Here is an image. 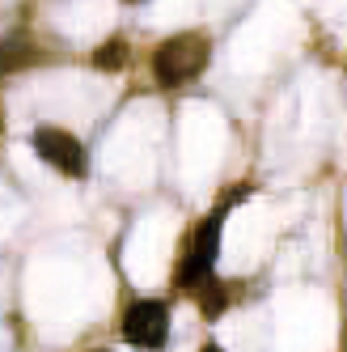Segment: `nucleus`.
<instances>
[{
	"label": "nucleus",
	"mask_w": 347,
	"mask_h": 352,
	"mask_svg": "<svg viewBox=\"0 0 347 352\" xmlns=\"http://www.w3.org/2000/svg\"><path fill=\"white\" fill-rule=\"evenodd\" d=\"M246 195V187H237V191H229L220 204L200 221V230L191 234V242H187V255H182V263H178V272H174V285L178 289H187V293H195V289H204L208 280H212V272H216V255H220V225H225V212H229V204L233 199H241Z\"/></svg>",
	"instance_id": "1"
},
{
	"label": "nucleus",
	"mask_w": 347,
	"mask_h": 352,
	"mask_svg": "<svg viewBox=\"0 0 347 352\" xmlns=\"http://www.w3.org/2000/svg\"><path fill=\"white\" fill-rule=\"evenodd\" d=\"M208 60H212V43L204 34L187 30V34H174V38L157 43V52H153V77L165 89H178V85L200 77V72L208 68Z\"/></svg>",
	"instance_id": "2"
},
{
	"label": "nucleus",
	"mask_w": 347,
	"mask_h": 352,
	"mask_svg": "<svg viewBox=\"0 0 347 352\" xmlns=\"http://www.w3.org/2000/svg\"><path fill=\"white\" fill-rule=\"evenodd\" d=\"M165 336H169V310H165V301H157V297L132 301L128 314H123V340H128L132 348L157 352V348H165Z\"/></svg>",
	"instance_id": "3"
},
{
	"label": "nucleus",
	"mask_w": 347,
	"mask_h": 352,
	"mask_svg": "<svg viewBox=\"0 0 347 352\" xmlns=\"http://www.w3.org/2000/svg\"><path fill=\"white\" fill-rule=\"evenodd\" d=\"M30 148L47 162V166H56L60 174H68V179H85V170H89V157H85V144L64 132V128H38L30 136Z\"/></svg>",
	"instance_id": "4"
},
{
	"label": "nucleus",
	"mask_w": 347,
	"mask_h": 352,
	"mask_svg": "<svg viewBox=\"0 0 347 352\" xmlns=\"http://www.w3.org/2000/svg\"><path fill=\"white\" fill-rule=\"evenodd\" d=\"M38 60H43V52L30 34H5L0 38V77H13V72L30 68Z\"/></svg>",
	"instance_id": "5"
},
{
	"label": "nucleus",
	"mask_w": 347,
	"mask_h": 352,
	"mask_svg": "<svg viewBox=\"0 0 347 352\" xmlns=\"http://www.w3.org/2000/svg\"><path fill=\"white\" fill-rule=\"evenodd\" d=\"M123 64H128V43L123 38H106L93 52V68H102V72H119Z\"/></svg>",
	"instance_id": "6"
},
{
	"label": "nucleus",
	"mask_w": 347,
	"mask_h": 352,
	"mask_svg": "<svg viewBox=\"0 0 347 352\" xmlns=\"http://www.w3.org/2000/svg\"><path fill=\"white\" fill-rule=\"evenodd\" d=\"M225 301H229V289L220 285V280H208V285L200 289V306H204L208 318H216L220 310H225Z\"/></svg>",
	"instance_id": "7"
},
{
	"label": "nucleus",
	"mask_w": 347,
	"mask_h": 352,
	"mask_svg": "<svg viewBox=\"0 0 347 352\" xmlns=\"http://www.w3.org/2000/svg\"><path fill=\"white\" fill-rule=\"evenodd\" d=\"M200 352H225V348H216V344H204V348H200Z\"/></svg>",
	"instance_id": "8"
},
{
	"label": "nucleus",
	"mask_w": 347,
	"mask_h": 352,
	"mask_svg": "<svg viewBox=\"0 0 347 352\" xmlns=\"http://www.w3.org/2000/svg\"><path fill=\"white\" fill-rule=\"evenodd\" d=\"M128 5H140V0H128Z\"/></svg>",
	"instance_id": "9"
}]
</instances>
